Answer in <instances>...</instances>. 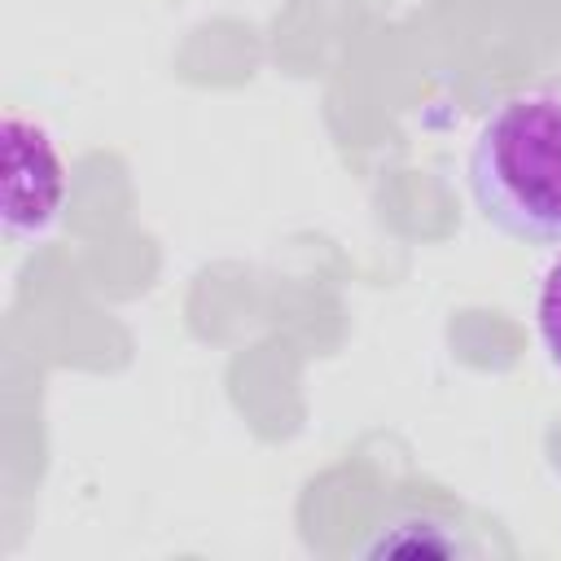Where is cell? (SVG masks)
I'll list each match as a JSON object with an SVG mask.
<instances>
[{"mask_svg": "<svg viewBox=\"0 0 561 561\" xmlns=\"http://www.w3.org/2000/svg\"><path fill=\"white\" fill-rule=\"evenodd\" d=\"M66 202V167L53 136L22 118L4 114V232L13 241L44 237Z\"/></svg>", "mask_w": 561, "mask_h": 561, "instance_id": "cell-2", "label": "cell"}, {"mask_svg": "<svg viewBox=\"0 0 561 561\" xmlns=\"http://www.w3.org/2000/svg\"><path fill=\"white\" fill-rule=\"evenodd\" d=\"M535 316H539V337H543V351L548 359L561 368V254L548 263L543 280H539V302H535Z\"/></svg>", "mask_w": 561, "mask_h": 561, "instance_id": "cell-3", "label": "cell"}, {"mask_svg": "<svg viewBox=\"0 0 561 561\" xmlns=\"http://www.w3.org/2000/svg\"><path fill=\"white\" fill-rule=\"evenodd\" d=\"M465 175L491 228L522 245H561V96H504L478 123Z\"/></svg>", "mask_w": 561, "mask_h": 561, "instance_id": "cell-1", "label": "cell"}]
</instances>
